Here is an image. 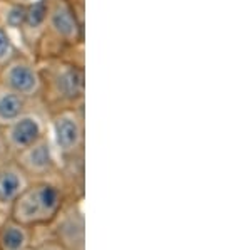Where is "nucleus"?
Masks as SVG:
<instances>
[{"mask_svg": "<svg viewBox=\"0 0 251 250\" xmlns=\"http://www.w3.org/2000/svg\"><path fill=\"white\" fill-rule=\"evenodd\" d=\"M40 98L42 110L50 112L82 106L86 99V69L84 60L75 56L39 59Z\"/></svg>", "mask_w": 251, "mask_h": 250, "instance_id": "1", "label": "nucleus"}, {"mask_svg": "<svg viewBox=\"0 0 251 250\" xmlns=\"http://www.w3.org/2000/svg\"><path fill=\"white\" fill-rule=\"evenodd\" d=\"M62 180H32L25 190L14 201L7 215L29 228H47L52 223L64 205L71 200Z\"/></svg>", "mask_w": 251, "mask_h": 250, "instance_id": "2", "label": "nucleus"}, {"mask_svg": "<svg viewBox=\"0 0 251 250\" xmlns=\"http://www.w3.org/2000/svg\"><path fill=\"white\" fill-rule=\"evenodd\" d=\"M84 47V15L71 0H49L46 32L39 42L35 59L64 57Z\"/></svg>", "mask_w": 251, "mask_h": 250, "instance_id": "3", "label": "nucleus"}, {"mask_svg": "<svg viewBox=\"0 0 251 250\" xmlns=\"http://www.w3.org/2000/svg\"><path fill=\"white\" fill-rule=\"evenodd\" d=\"M49 138L52 141L60 165L82 161L86 153V118L84 104L47 114Z\"/></svg>", "mask_w": 251, "mask_h": 250, "instance_id": "4", "label": "nucleus"}, {"mask_svg": "<svg viewBox=\"0 0 251 250\" xmlns=\"http://www.w3.org/2000/svg\"><path fill=\"white\" fill-rule=\"evenodd\" d=\"M47 135V112L42 110L40 104H34L30 110H27L24 114H20L19 118H15L3 126V136H5V143L10 151V156L29 148L30 144L37 143L39 139H42Z\"/></svg>", "mask_w": 251, "mask_h": 250, "instance_id": "5", "label": "nucleus"}, {"mask_svg": "<svg viewBox=\"0 0 251 250\" xmlns=\"http://www.w3.org/2000/svg\"><path fill=\"white\" fill-rule=\"evenodd\" d=\"M0 84L29 101L39 103L42 83H40L37 59L25 52L17 54L9 64H5L0 69Z\"/></svg>", "mask_w": 251, "mask_h": 250, "instance_id": "6", "label": "nucleus"}, {"mask_svg": "<svg viewBox=\"0 0 251 250\" xmlns=\"http://www.w3.org/2000/svg\"><path fill=\"white\" fill-rule=\"evenodd\" d=\"M47 235L67 250H86V217L82 198H71L64 205L57 219L46 228Z\"/></svg>", "mask_w": 251, "mask_h": 250, "instance_id": "7", "label": "nucleus"}, {"mask_svg": "<svg viewBox=\"0 0 251 250\" xmlns=\"http://www.w3.org/2000/svg\"><path fill=\"white\" fill-rule=\"evenodd\" d=\"M12 158L22 168V171L29 176V180H49L59 178L60 161L52 146L50 138L44 136L37 143L30 144L29 148L22 150Z\"/></svg>", "mask_w": 251, "mask_h": 250, "instance_id": "8", "label": "nucleus"}, {"mask_svg": "<svg viewBox=\"0 0 251 250\" xmlns=\"http://www.w3.org/2000/svg\"><path fill=\"white\" fill-rule=\"evenodd\" d=\"M47 10L49 0H29L25 9V17H24L22 27L19 32V47L22 52L32 56L35 59L39 42L46 32L47 24Z\"/></svg>", "mask_w": 251, "mask_h": 250, "instance_id": "9", "label": "nucleus"}, {"mask_svg": "<svg viewBox=\"0 0 251 250\" xmlns=\"http://www.w3.org/2000/svg\"><path fill=\"white\" fill-rule=\"evenodd\" d=\"M29 183V176L22 171L14 158L0 163V217H5L9 213L14 201Z\"/></svg>", "mask_w": 251, "mask_h": 250, "instance_id": "10", "label": "nucleus"}, {"mask_svg": "<svg viewBox=\"0 0 251 250\" xmlns=\"http://www.w3.org/2000/svg\"><path fill=\"white\" fill-rule=\"evenodd\" d=\"M35 230L12 217H0V250H32Z\"/></svg>", "mask_w": 251, "mask_h": 250, "instance_id": "11", "label": "nucleus"}, {"mask_svg": "<svg viewBox=\"0 0 251 250\" xmlns=\"http://www.w3.org/2000/svg\"><path fill=\"white\" fill-rule=\"evenodd\" d=\"M34 104L39 103L29 101L27 98H24V96H20L0 84V126H5L10 121L19 118L27 110H30Z\"/></svg>", "mask_w": 251, "mask_h": 250, "instance_id": "12", "label": "nucleus"}, {"mask_svg": "<svg viewBox=\"0 0 251 250\" xmlns=\"http://www.w3.org/2000/svg\"><path fill=\"white\" fill-rule=\"evenodd\" d=\"M25 9H27V2L0 0V27H3V29L9 32L15 42L19 40V32L20 27H22L24 17H25Z\"/></svg>", "mask_w": 251, "mask_h": 250, "instance_id": "13", "label": "nucleus"}, {"mask_svg": "<svg viewBox=\"0 0 251 250\" xmlns=\"http://www.w3.org/2000/svg\"><path fill=\"white\" fill-rule=\"evenodd\" d=\"M20 47L17 46L12 35L3 27H0V69L5 64H9L17 54H20Z\"/></svg>", "mask_w": 251, "mask_h": 250, "instance_id": "14", "label": "nucleus"}, {"mask_svg": "<svg viewBox=\"0 0 251 250\" xmlns=\"http://www.w3.org/2000/svg\"><path fill=\"white\" fill-rule=\"evenodd\" d=\"M32 250H67L64 245H60L57 240H54L52 237H42V239H35L34 245H32Z\"/></svg>", "mask_w": 251, "mask_h": 250, "instance_id": "15", "label": "nucleus"}, {"mask_svg": "<svg viewBox=\"0 0 251 250\" xmlns=\"http://www.w3.org/2000/svg\"><path fill=\"white\" fill-rule=\"evenodd\" d=\"M12 158L10 156V151L7 148V143H5V136H3V126H0V163L5 160Z\"/></svg>", "mask_w": 251, "mask_h": 250, "instance_id": "16", "label": "nucleus"}]
</instances>
